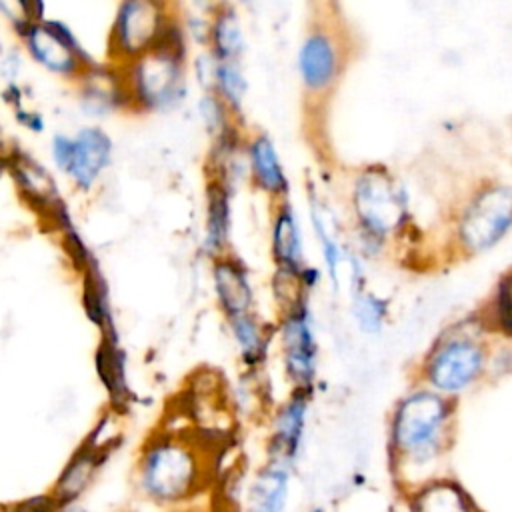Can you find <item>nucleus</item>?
Listing matches in <instances>:
<instances>
[{
    "label": "nucleus",
    "instance_id": "4",
    "mask_svg": "<svg viewBox=\"0 0 512 512\" xmlns=\"http://www.w3.org/2000/svg\"><path fill=\"white\" fill-rule=\"evenodd\" d=\"M512 230V182L478 184L458 206L452 246L458 256H480L500 244Z\"/></svg>",
    "mask_w": 512,
    "mask_h": 512
},
{
    "label": "nucleus",
    "instance_id": "14",
    "mask_svg": "<svg viewBox=\"0 0 512 512\" xmlns=\"http://www.w3.org/2000/svg\"><path fill=\"white\" fill-rule=\"evenodd\" d=\"M216 302L226 318L252 312L254 288L248 266L232 252L212 258L210 266Z\"/></svg>",
    "mask_w": 512,
    "mask_h": 512
},
{
    "label": "nucleus",
    "instance_id": "9",
    "mask_svg": "<svg viewBox=\"0 0 512 512\" xmlns=\"http://www.w3.org/2000/svg\"><path fill=\"white\" fill-rule=\"evenodd\" d=\"M24 54L46 74L76 82L98 60L60 18H40L18 34Z\"/></svg>",
    "mask_w": 512,
    "mask_h": 512
},
{
    "label": "nucleus",
    "instance_id": "23",
    "mask_svg": "<svg viewBox=\"0 0 512 512\" xmlns=\"http://www.w3.org/2000/svg\"><path fill=\"white\" fill-rule=\"evenodd\" d=\"M288 500V472L272 464L258 474L248 494V512H284Z\"/></svg>",
    "mask_w": 512,
    "mask_h": 512
},
{
    "label": "nucleus",
    "instance_id": "22",
    "mask_svg": "<svg viewBox=\"0 0 512 512\" xmlns=\"http://www.w3.org/2000/svg\"><path fill=\"white\" fill-rule=\"evenodd\" d=\"M304 420H306V398L298 394L290 398L276 416L272 452L278 456V464H282V460L294 458V454L298 452V446L304 434Z\"/></svg>",
    "mask_w": 512,
    "mask_h": 512
},
{
    "label": "nucleus",
    "instance_id": "31",
    "mask_svg": "<svg viewBox=\"0 0 512 512\" xmlns=\"http://www.w3.org/2000/svg\"><path fill=\"white\" fill-rule=\"evenodd\" d=\"M58 502L52 498V494H38L28 500H22L18 504L0 506V512H58Z\"/></svg>",
    "mask_w": 512,
    "mask_h": 512
},
{
    "label": "nucleus",
    "instance_id": "21",
    "mask_svg": "<svg viewBox=\"0 0 512 512\" xmlns=\"http://www.w3.org/2000/svg\"><path fill=\"white\" fill-rule=\"evenodd\" d=\"M80 292H82V306L90 322L100 328L102 336H114L108 284L98 266V260L80 272Z\"/></svg>",
    "mask_w": 512,
    "mask_h": 512
},
{
    "label": "nucleus",
    "instance_id": "34",
    "mask_svg": "<svg viewBox=\"0 0 512 512\" xmlns=\"http://www.w3.org/2000/svg\"><path fill=\"white\" fill-rule=\"evenodd\" d=\"M322 2H324V4H326V6H332V4H336V2H338V0H322Z\"/></svg>",
    "mask_w": 512,
    "mask_h": 512
},
{
    "label": "nucleus",
    "instance_id": "20",
    "mask_svg": "<svg viewBox=\"0 0 512 512\" xmlns=\"http://www.w3.org/2000/svg\"><path fill=\"white\" fill-rule=\"evenodd\" d=\"M310 224H312L314 236L320 246L324 268H326L332 284L338 286L340 270H342L344 262H348V256L344 252V244L338 234L336 218L332 216L330 208L316 194L310 196Z\"/></svg>",
    "mask_w": 512,
    "mask_h": 512
},
{
    "label": "nucleus",
    "instance_id": "27",
    "mask_svg": "<svg viewBox=\"0 0 512 512\" xmlns=\"http://www.w3.org/2000/svg\"><path fill=\"white\" fill-rule=\"evenodd\" d=\"M196 110H198V116H200V122H202L204 130L208 132V136L212 140L222 136L224 132H228L234 124L242 122V118L234 116L230 112V108L210 90L202 92V96L198 98Z\"/></svg>",
    "mask_w": 512,
    "mask_h": 512
},
{
    "label": "nucleus",
    "instance_id": "12",
    "mask_svg": "<svg viewBox=\"0 0 512 512\" xmlns=\"http://www.w3.org/2000/svg\"><path fill=\"white\" fill-rule=\"evenodd\" d=\"M282 352L288 374L294 382L306 386L314 378L316 368V338L312 330V312L308 308V296L284 306L280 322Z\"/></svg>",
    "mask_w": 512,
    "mask_h": 512
},
{
    "label": "nucleus",
    "instance_id": "35",
    "mask_svg": "<svg viewBox=\"0 0 512 512\" xmlns=\"http://www.w3.org/2000/svg\"><path fill=\"white\" fill-rule=\"evenodd\" d=\"M4 160H6V154H0V162L4 164Z\"/></svg>",
    "mask_w": 512,
    "mask_h": 512
},
{
    "label": "nucleus",
    "instance_id": "13",
    "mask_svg": "<svg viewBox=\"0 0 512 512\" xmlns=\"http://www.w3.org/2000/svg\"><path fill=\"white\" fill-rule=\"evenodd\" d=\"M4 168L20 198L38 214V218H44L58 202L64 200L52 172L30 154L18 150L6 154Z\"/></svg>",
    "mask_w": 512,
    "mask_h": 512
},
{
    "label": "nucleus",
    "instance_id": "15",
    "mask_svg": "<svg viewBox=\"0 0 512 512\" xmlns=\"http://www.w3.org/2000/svg\"><path fill=\"white\" fill-rule=\"evenodd\" d=\"M246 164L250 184L272 202L288 198L290 180L272 138L266 132L248 134Z\"/></svg>",
    "mask_w": 512,
    "mask_h": 512
},
{
    "label": "nucleus",
    "instance_id": "24",
    "mask_svg": "<svg viewBox=\"0 0 512 512\" xmlns=\"http://www.w3.org/2000/svg\"><path fill=\"white\" fill-rule=\"evenodd\" d=\"M206 90L214 92L234 116L242 118V106L248 94V80L242 72V62H220L212 58V72Z\"/></svg>",
    "mask_w": 512,
    "mask_h": 512
},
{
    "label": "nucleus",
    "instance_id": "1",
    "mask_svg": "<svg viewBox=\"0 0 512 512\" xmlns=\"http://www.w3.org/2000/svg\"><path fill=\"white\" fill-rule=\"evenodd\" d=\"M350 216L364 256H380L392 240L410 232V202L404 184L382 164L360 168L350 184Z\"/></svg>",
    "mask_w": 512,
    "mask_h": 512
},
{
    "label": "nucleus",
    "instance_id": "33",
    "mask_svg": "<svg viewBox=\"0 0 512 512\" xmlns=\"http://www.w3.org/2000/svg\"><path fill=\"white\" fill-rule=\"evenodd\" d=\"M58 512H88V508H84L80 502L76 504H66V506H60Z\"/></svg>",
    "mask_w": 512,
    "mask_h": 512
},
{
    "label": "nucleus",
    "instance_id": "25",
    "mask_svg": "<svg viewBox=\"0 0 512 512\" xmlns=\"http://www.w3.org/2000/svg\"><path fill=\"white\" fill-rule=\"evenodd\" d=\"M412 512H474L466 494L448 480L424 486L412 498Z\"/></svg>",
    "mask_w": 512,
    "mask_h": 512
},
{
    "label": "nucleus",
    "instance_id": "32",
    "mask_svg": "<svg viewBox=\"0 0 512 512\" xmlns=\"http://www.w3.org/2000/svg\"><path fill=\"white\" fill-rule=\"evenodd\" d=\"M12 110H14V120H16L24 130H28V132H32V134H42V132H44V128H46L44 116H42L38 110L26 106L24 102L12 106Z\"/></svg>",
    "mask_w": 512,
    "mask_h": 512
},
{
    "label": "nucleus",
    "instance_id": "11",
    "mask_svg": "<svg viewBox=\"0 0 512 512\" xmlns=\"http://www.w3.org/2000/svg\"><path fill=\"white\" fill-rule=\"evenodd\" d=\"M74 94L78 112L94 124H100L114 114L128 112L122 72L118 66L108 62H96L88 68L74 82Z\"/></svg>",
    "mask_w": 512,
    "mask_h": 512
},
{
    "label": "nucleus",
    "instance_id": "18",
    "mask_svg": "<svg viewBox=\"0 0 512 512\" xmlns=\"http://www.w3.org/2000/svg\"><path fill=\"white\" fill-rule=\"evenodd\" d=\"M106 456H108V450L102 446V442H92V444L86 442L82 448L74 452V456L62 468L50 492L52 498L58 502V506L76 504L80 500V496L96 480V474L104 466Z\"/></svg>",
    "mask_w": 512,
    "mask_h": 512
},
{
    "label": "nucleus",
    "instance_id": "5",
    "mask_svg": "<svg viewBox=\"0 0 512 512\" xmlns=\"http://www.w3.org/2000/svg\"><path fill=\"white\" fill-rule=\"evenodd\" d=\"M178 22L172 0H118L106 36V62L122 68L156 50Z\"/></svg>",
    "mask_w": 512,
    "mask_h": 512
},
{
    "label": "nucleus",
    "instance_id": "3",
    "mask_svg": "<svg viewBox=\"0 0 512 512\" xmlns=\"http://www.w3.org/2000/svg\"><path fill=\"white\" fill-rule=\"evenodd\" d=\"M202 482L198 452L174 436H156L140 452L136 484L154 504H176L190 498Z\"/></svg>",
    "mask_w": 512,
    "mask_h": 512
},
{
    "label": "nucleus",
    "instance_id": "30",
    "mask_svg": "<svg viewBox=\"0 0 512 512\" xmlns=\"http://www.w3.org/2000/svg\"><path fill=\"white\" fill-rule=\"evenodd\" d=\"M492 322L506 334L512 336V268L504 272L496 284L490 302Z\"/></svg>",
    "mask_w": 512,
    "mask_h": 512
},
{
    "label": "nucleus",
    "instance_id": "28",
    "mask_svg": "<svg viewBox=\"0 0 512 512\" xmlns=\"http://www.w3.org/2000/svg\"><path fill=\"white\" fill-rule=\"evenodd\" d=\"M352 314L360 326V330L368 334H376L382 330L388 316V302L362 286L354 290L352 298Z\"/></svg>",
    "mask_w": 512,
    "mask_h": 512
},
{
    "label": "nucleus",
    "instance_id": "7",
    "mask_svg": "<svg viewBox=\"0 0 512 512\" xmlns=\"http://www.w3.org/2000/svg\"><path fill=\"white\" fill-rule=\"evenodd\" d=\"M52 168L72 190L90 194L114 162V140L102 124H82L74 132L50 136Z\"/></svg>",
    "mask_w": 512,
    "mask_h": 512
},
{
    "label": "nucleus",
    "instance_id": "6",
    "mask_svg": "<svg viewBox=\"0 0 512 512\" xmlns=\"http://www.w3.org/2000/svg\"><path fill=\"white\" fill-rule=\"evenodd\" d=\"M452 406L430 390L408 394L392 418V446L408 464H426L440 454Z\"/></svg>",
    "mask_w": 512,
    "mask_h": 512
},
{
    "label": "nucleus",
    "instance_id": "16",
    "mask_svg": "<svg viewBox=\"0 0 512 512\" xmlns=\"http://www.w3.org/2000/svg\"><path fill=\"white\" fill-rule=\"evenodd\" d=\"M270 254L276 270L298 274L304 266V236L298 214L288 198L272 202Z\"/></svg>",
    "mask_w": 512,
    "mask_h": 512
},
{
    "label": "nucleus",
    "instance_id": "19",
    "mask_svg": "<svg viewBox=\"0 0 512 512\" xmlns=\"http://www.w3.org/2000/svg\"><path fill=\"white\" fill-rule=\"evenodd\" d=\"M206 52L220 62H242L246 38L240 14L232 2H218L208 14Z\"/></svg>",
    "mask_w": 512,
    "mask_h": 512
},
{
    "label": "nucleus",
    "instance_id": "8",
    "mask_svg": "<svg viewBox=\"0 0 512 512\" xmlns=\"http://www.w3.org/2000/svg\"><path fill=\"white\" fill-rule=\"evenodd\" d=\"M346 54L344 26L336 28L328 14L324 20L310 24L298 46L296 72L304 94L312 102H324L334 92L346 70Z\"/></svg>",
    "mask_w": 512,
    "mask_h": 512
},
{
    "label": "nucleus",
    "instance_id": "10",
    "mask_svg": "<svg viewBox=\"0 0 512 512\" xmlns=\"http://www.w3.org/2000/svg\"><path fill=\"white\" fill-rule=\"evenodd\" d=\"M484 362L482 342L468 332H456L440 338L432 348L426 360V378L440 392H460L480 376Z\"/></svg>",
    "mask_w": 512,
    "mask_h": 512
},
{
    "label": "nucleus",
    "instance_id": "29",
    "mask_svg": "<svg viewBox=\"0 0 512 512\" xmlns=\"http://www.w3.org/2000/svg\"><path fill=\"white\" fill-rule=\"evenodd\" d=\"M0 16L18 36L32 22L46 16V0H0Z\"/></svg>",
    "mask_w": 512,
    "mask_h": 512
},
{
    "label": "nucleus",
    "instance_id": "17",
    "mask_svg": "<svg viewBox=\"0 0 512 512\" xmlns=\"http://www.w3.org/2000/svg\"><path fill=\"white\" fill-rule=\"evenodd\" d=\"M232 196H234V192L226 184H222L214 178H206L202 252L210 260L230 252Z\"/></svg>",
    "mask_w": 512,
    "mask_h": 512
},
{
    "label": "nucleus",
    "instance_id": "2",
    "mask_svg": "<svg viewBox=\"0 0 512 512\" xmlns=\"http://www.w3.org/2000/svg\"><path fill=\"white\" fill-rule=\"evenodd\" d=\"M132 114H166L188 96V36L178 22L156 50L120 68Z\"/></svg>",
    "mask_w": 512,
    "mask_h": 512
},
{
    "label": "nucleus",
    "instance_id": "26",
    "mask_svg": "<svg viewBox=\"0 0 512 512\" xmlns=\"http://www.w3.org/2000/svg\"><path fill=\"white\" fill-rule=\"evenodd\" d=\"M228 326H230V332L242 352V358L248 364H256L264 354L266 336H264L262 324L258 322L254 312H246V314L228 318Z\"/></svg>",
    "mask_w": 512,
    "mask_h": 512
}]
</instances>
